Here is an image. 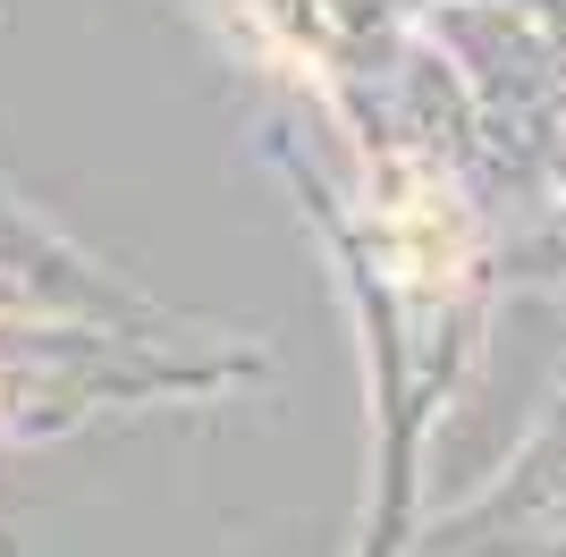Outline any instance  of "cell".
Returning a JSON list of instances; mask_svg holds the SVG:
<instances>
[{
	"mask_svg": "<svg viewBox=\"0 0 566 557\" xmlns=\"http://www.w3.org/2000/svg\"><path fill=\"white\" fill-rule=\"evenodd\" d=\"M380 254L406 287H449L465 271V220H457L449 186H431L423 169H389V229Z\"/></svg>",
	"mask_w": 566,
	"mask_h": 557,
	"instance_id": "obj_1",
	"label": "cell"
}]
</instances>
